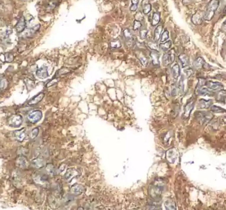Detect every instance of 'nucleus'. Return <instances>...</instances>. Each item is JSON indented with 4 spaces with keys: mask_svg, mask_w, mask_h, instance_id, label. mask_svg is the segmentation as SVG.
<instances>
[{
    "mask_svg": "<svg viewBox=\"0 0 226 210\" xmlns=\"http://www.w3.org/2000/svg\"><path fill=\"white\" fill-rule=\"evenodd\" d=\"M219 0H211V1L208 3L207 9H206V12L204 15V19L205 20L210 21L211 19L213 18L216 11L217 10V7H219Z\"/></svg>",
    "mask_w": 226,
    "mask_h": 210,
    "instance_id": "obj_1",
    "label": "nucleus"
},
{
    "mask_svg": "<svg viewBox=\"0 0 226 210\" xmlns=\"http://www.w3.org/2000/svg\"><path fill=\"white\" fill-rule=\"evenodd\" d=\"M194 116L199 124L202 125L208 124L213 117V115L208 111H197Z\"/></svg>",
    "mask_w": 226,
    "mask_h": 210,
    "instance_id": "obj_2",
    "label": "nucleus"
},
{
    "mask_svg": "<svg viewBox=\"0 0 226 210\" xmlns=\"http://www.w3.org/2000/svg\"><path fill=\"white\" fill-rule=\"evenodd\" d=\"M22 121H23V118L22 116L19 114H14L8 119V123L11 127H19L21 125Z\"/></svg>",
    "mask_w": 226,
    "mask_h": 210,
    "instance_id": "obj_3",
    "label": "nucleus"
},
{
    "mask_svg": "<svg viewBox=\"0 0 226 210\" xmlns=\"http://www.w3.org/2000/svg\"><path fill=\"white\" fill-rule=\"evenodd\" d=\"M175 58V52L173 49L170 50L167 52L163 55L162 58V62L164 66H169L174 62Z\"/></svg>",
    "mask_w": 226,
    "mask_h": 210,
    "instance_id": "obj_4",
    "label": "nucleus"
},
{
    "mask_svg": "<svg viewBox=\"0 0 226 210\" xmlns=\"http://www.w3.org/2000/svg\"><path fill=\"white\" fill-rule=\"evenodd\" d=\"M42 111L40 110H35L30 112L28 114L27 118L29 122L31 124H36L38 122L42 119Z\"/></svg>",
    "mask_w": 226,
    "mask_h": 210,
    "instance_id": "obj_5",
    "label": "nucleus"
},
{
    "mask_svg": "<svg viewBox=\"0 0 226 210\" xmlns=\"http://www.w3.org/2000/svg\"><path fill=\"white\" fill-rule=\"evenodd\" d=\"M123 35L127 45L129 47L133 45L134 43V37L131 31L128 29H125L123 31Z\"/></svg>",
    "mask_w": 226,
    "mask_h": 210,
    "instance_id": "obj_6",
    "label": "nucleus"
},
{
    "mask_svg": "<svg viewBox=\"0 0 226 210\" xmlns=\"http://www.w3.org/2000/svg\"><path fill=\"white\" fill-rule=\"evenodd\" d=\"M15 164L19 169H25L29 166V161L25 156H20L15 161Z\"/></svg>",
    "mask_w": 226,
    "mask_h": 210,
    "instance_id": "obj_7",
    "label": "nucleus"
},
{
    "mask_svg": "<svg viewBox=\"0 0 226 210\" xmlns=\"http://www.w3.org/2000/svg\"><path fill=\"white\" fill-rule=\"evenodd\" d=\"M206 85L207 86V88L210 89V90L214 91H219L222 90L224 88L222 84L217 82H212V81H208L206 83Z\"/></svg>",
    "mask_w": 226,
    "mask_h": 210,
    "instance_id": "obj_8",
    "label": "nucleus"
},
{
    "mask_svg": "<svg viewBox=\"0 0 226 210\" xmlns=\"http://www.w3.org/2000/svg\"><path fill=\"white\" fill-rule=\"evenodd\" d=\"M194 100H191L190 102L186 103V105L185 107L184 110V113H183V118L186 119L190 116L192 111L194 109Z\"/></svg>",
    "mask_w": 226,
    "mask_h": 210,
    "instance_id": "obj_9",
    "label": "nucleus"
},
{
    "mask_svg": "<svg viewBox=\"0 0 226 210\" xmlns=\"http://www.w3.org/2000/svg\"><path fill=\"white\" fill-rule=\"evenodd\" d=\"M26 133L27 129L26 128H22L21 129L16 130L14 131V136H15L17 141L19 142H22L24 141V139L26 137Z\"/></svg>",
    "mask_w": 226,
    "mask_h": 210,
    "instance_id": "obj_10",
    "label": "nucleus"
},
{
    "mask_svg": "<svg viewBox=\"0 0 226 210\" xmlns=\"http://www.w3.org/2000/svg\"><path fill=\"white\" fill-rule=\"evenodd\" d=\"M36 75L38 78L41 79H45L49 77V72H48V67L46 66H42L38 68L36 72Z\"/></svg>",
    "mask_w": 226,
    "mask_h": 210,
    "instance_id": "obj_11",
    "label": "nucleus"
},
{
    "mask_svg": "<svg viewBox=\"0 0 226 210\" xmlns=\"http://www.w3.org/2000/svg\"><path fill=\"white\" fill-rule=\"evenodd\" d=\"M26 26H27L26 19H25L24 17L22 16L20 19H19L17 23L16 24L15 29L18 33H22L25 31V28H26Z\"/></svg>",
    "mask_w": 226,
    "mask_h": 210,
    "instance_id": "obj_12",
    "label": "nucleus"
},
{
    "mask_svg": "<svg viewBox=\"0 0 226 210\" xmlns=\"http://www.w3.org/2000/svg\"><path fill=\"white\" fill-rule=\"evenodd\" d=\"M44 94L43 92H41L39 93L38 95H36V96L33 97V99H31L29 102H28V105H35L38 104L39 102H41L42 100V99L44 98Z\"/></svg>",
    "mask_w": 226,
    "mask_h": 210,
    "instance_id": "obj_13",
    "label": "nucleus"
},
{
    "mask_svg": "<svg viewBox=\"0 0 226 210\" xmlns=\"http://www.w3.org/2000/svg\"><path fill=\"white\" fill-rule=\"evenodd\" d=\"M212 103V101L210 100H204L201 99L199 100L198 103L197 108L198 109H208L211 106Z\"/></svg>",
    "mask_w": 226,
    "mask_h": 210,
    "instance_id": "obj_14",
    "label": "nucleus"
},
{
    "mask_svg": "<svg viewBox=\"0 0 226 210\" xmlns=\"http://www.w3.org/2000/svg\"><path fill=\"white\" fill-rule=\"evenodd\" d=\"M70 191H71V193L73 195H81L82 193H83V192L85 191V188L83 186L81 185H78H78H75L72 186L71 187Z\"/></svg>",
    "mask_w": 226,
    "mask_h": 210,
    "instance_id": "obj_15",
    "label": "nucleus"
},
{
    "mask_svg": "<svg viewBox=\"0 0 226 210\" xmlns=\"http://www.w3.org/2000/svg\"><path fill=\"white\" fill-rule=\"evenodd\" d=\"M196 93L200 95V96H212L213 94L212 92L210 91V89L206 88V87H199L198 89H197Z\"/></svg>",
    "mask_w": 226,
    "mask_h": 210,
    "instance_id": "obj_16",
    "label": "nucleus"
},
{
    "mask_svg": "<svg viewBox=\"0 0 226 210\" xmlns=\"http://www.w3.org/2000/svg\"><path fill=\"white\" fill-rule=\"evenodd\" d=\"M162 186H154L151 187V189L150 190V195L152 196V198H157V196L161 195L162 192Z\"/></svg>",
    "mask_w": 226,
    "mask_h": 210,
    "instance_id": "obj_17",
    "label": "nucleus"
},
{
    "mask_svg": "<svg viewBox=\"0 0 226 210\" xmlns=\"http://www.w3.org/2000/svg\"><path fill=\"white\" fill-rule=\"evenodd\" d=\"M150 57L151 59V62L153 63L154 65L155 66H159V55L158 54L157 51H154V50H152V51L150 52Z\"/></svg>",
    "mask_w": 226,
    "mask_h": 210,
    "instance_id": "obj_18",
    "label": "nucleus"
},
{
    "mask_svg": "<svg viewBox=\"0 0 226 210\" xmlns=\"http://www.w3.org/2000/svg\"><path fill=\"white\" fill-rule=\"evenodd\" d=\"M204 15H202V14L200 12H197L196 14L192 17V21L194 24L199 25L202 23V19H204Z\"/></svg>",
    "mask_w": 226,
    "mask_h": 210,
    "instance_id": "obj_19",
    "label": "nucleus"
},
{
    "mask_svg": "<svg viewBox=\"0 0 226 210\" xmlns=\"http://www.w3.org/2000/svg\"><path fill=\"white\" fill-rule=\"evenodd\" d=\"M39 29H40V25H36V26L33 27L32 28H30V29L27 30L26 32L25 33L24 35L25 36V37H30L32 35H35V33L39 30Z\"/></svg>",
    "mask_w": 226,
    "mask_h": 210,
    "instance_id": "obj_20",
    "label": "nucleus"
},
{
    "mask_svg": "<svg viewBox=\"0 0 226 210\" xmlns=\"http://www.w3.org/2000/svg\"><path fill=\"white\" fill-rule=\"evenodd\" d=\"M32 164L37 169H41L44 166V161L41 158H37L34 159L32 161Z\"/></svg>",
    "mask_w": 226,
    "mask_h": 210,
    "instance_id": "obj_21",
    "label": "nucleus"
},
{
    "mask_svg": "<svg viewBox=\"0 0 226 210\" xmlns=\"http://www.w3.org/2000/svg\"><path fill=\"white\" fill-rule=\"evenodd\" d=\"M171 73L175 79H177L180 76V67L178 64H175L171 68Z\"/></svg>",
    "mask_w": 226,
    "mask_h": 210,
    "instance_id": "obj_22",
    "label": "nucleus"
},
{
    "mask_svg": "<svg viewBox=\"0 0 226 210\" xmlns=\"http://www.w3.org/2000/svg\"><path fill=\"white\" fill-rule=\"evenodd\" d=\"M179 59L180 62V64L183 67H186L188 66L189 64V58L186 54H180L179 57Z\"/></svg>",
    "mask_w": 226,
    "mask_h": 210,
    "instance_id": "obj_23",
    "label": "nucleus"
},
{
    "mask_svg": "<svg viewBox=\"0 0 226 210\" xmlns=\"http://www.w3.org/2000/svg\"><path fill=\"white\" fill-rule=\"evenodd\" d=\"M205 64V62L204 59L201 57L197 58L194 62V67L196 69H200L202 68Z\"/></svg>",
    "mask_w": 226,
    "mask_h": 210,
    "instance_id": "obj_24",
    "label": "nucleus"
},
{
    "mask_svg": "<svg viewBox=\"0 0 226 210\" xmlns=\"http://www.w3.org/2000/svg\"><path fill=\"white\" fill-rule=\"evenodd\" d=\"M162 29L163 27L162 25H159L156 27V29L154 31V41L155 42L159 41L161 37V34H162Z\"/></svg>",
    "mask_w": 226,
    "mask_h": 210,
    "instance_id": "obj_25",
    "label": "nucleus"
},
{
    "mask_svg": "<svg viewBox=\"0 0 226 210\" xmlns=\"http://www.w3.org/2000/svg\"><path fill=\"white\" fill-rule=\"evenodd\" d=\"M78 172L76 170H73V169H69L66 172V174H65V178L67 180H70V179H72L73 178H74L75 176L77 175Z\"/></svg>",
    "mask_w": 226,
    "mask_h": 210,
    "instance_id": "obj_26",
    "label": "nucleus"
},
{
    "mask_svg": "<svg viewBox=\"0 0 226 210\" xmlns=\"http://www.w3.org/2000/svg\"><path fill=\"white\" fill-rule=\"evenodd\" d=\"M171 44H172V43L171 41H165L164 42V43H162L160 44L159 48L160 49H162L163 51H165V52L168 51L171 47Z\"/></svg>",
    "mask_w": 226,
    "mask_h": 210,
    "instance_id": "obj_27",
    "label": "nucleus"
},
{
    "mask_svg": "<svg viewBox=\"0 0 226 210\" xmlns=\"http://www.w3.org/2000/svg\"><path fill=\"white\" fill-rule=\"evenodd\" d=\"M25 84L26 85L27 89L28 91H30L35 87V82L33 80L30 79L29 78H26L25 79Z\"/></svg>",
    "mask_w": 226,
    "mask_h": 210,
    "instance_id": "obj_28",
    "label": "nucleus"
},
{
    "mask_svg": "<svg viewBox=\"0 0 226 210\" xmlns=\"http://www.w3.org/2000/svg\"><path fill=\"white\" fill-rule=\"evenodd\" d=\"M167 159L169 161H170L171 162V160H173V162L175 161V158L177 157V155L176 153H175V150L173 149H171L167 151Z\"/></svg>",
    "mask_w": 226,
    "mask_h": 210,
    "instance_id": "obj_29",
    "label": "nucleus"
},
{
    "mask_svg": "<svg viewBox=\"0 0 226 210\" xmlns=\"http://www.w3.org/2000/svg\"><path fill=\"white\" fill-rule=\"evenodd\" d=\"M217 100L220 102L226 103V92L220 91L217 95Z\"/></svg>",
    "mask_w": 226,
    "mask_h": 210,
    "instance_id": "obj_30",
    "label": "nucleus"
},
{
    "mask_svg": "<svg viewBox=\"0 0 226 210\" xmlns=\"http://www.w3.org/2000/svg\"><path fill=\"white\" fill-rule=\"evenodd\" d=\"M160 21V14L159 13H154L153 17H152L151 20V25L152 26H155Z\"/></svg>",
    "mask_w": 226,
    "mask_h": 210,
    "instance_id": "obj_31",
    "label": "nucleus"
},
{
    "mask_svg": "<svg viewBox=\"0 0 226 210\" xmlns=\"http://www.w3.org/2000/svg\"><path fill=\"white\" fill-rule=\"evenodd\" d=\"M210 109H211L212 111L214 112V113H225V112H226V110H224V108H222L219 107V106H216V105H212Z\"/></svg>",
    "mask_w": 226,
    "mask_h": 210,
    "instance_id": "obj_32",
    "label": "nucleus"
},
{
    "mask_svg": "<svg viewBox=\"0 0 226 210\" xmlns=\"http://www.w3.org/2000/svg\"><path fill=\"white\" fill-rule=\"evenodd\" d=\"M165 206L167 209H176V206H175V202L171 200H167L165 201Z\"/></svg>",
    "mask_w": 226,
    "mask_h": 210,
    "instance_id": "obj_33",
    "label": "nucleus"
},
{
    "mask_svg": "<svg viewBox=\"0 0 226 210\" xmlns=\"http://www.w3.org/2000/svg\"><path fill=\"white\" fill-rule=\"evenodd\" d=\"M151 10V5L149 3H146L143 5V13L144 15H148Z\"/></svg>",
    "mask_w": 226,
    "mask_h": 210,
    "instance_id": "obj_34",
    "label": "nucleus"
},
{
    "mask_svg": "<svg viewBox=\"0 0 226 210\" xmlns=\"http://www.w3.org/2000/svg\"><path fill=\"white\" fill-rule=\"evenodd\" d=\"M7 80L5 79V78H1V79H0V92L4 90V89L7 88Z\"/></svg>",
    "mask_w": 226,
    "mask_h": 210,
    "instance_id": "obj_35",
    "label": "nucleus"
},
{
    "mask_svg": "<svg viewBox=\"0 0 226 210\" xmlns=\"http://www.w3.org/2000/svg\"><path fill=\"white\" fill-rule=\"evenodd\" d=\"M5 56V62H11L14 60V56L11 52H6L4 54Z\"/></svg>",
    "mask_w": 226,
    "mask_h": 210,
    "instance_id": "obj_36",
    "label": "nucleus"
},
{
    "mask_svg": "<svg viewBox=\"0 0 226 210\" xmlns=\"http://www.w3.org/2000/svg\"><path fill=\"white\" fill-rule=\"evenodd\" d=\"M148 46L149 49L151 50H154V51H158V45L155 41H150L148 42Z\"/></svg>",
    "mask_w": 226,
    "mask_h": 210,
    "instance_id": "obj_37",
    "label": "nucleus"
},
{
    "mask_svg": "<svg viewBox=\"0 0 226 210\" xmlns=\"http://www.w3.org/2000/svg\"><path fill=\"white\" fill-rule=\"evenodd\" d=\"M110 45H111L112 48L118 49V48H120V47H121V43H120V41L118 40V39H117V40L111 41V43H110Z\"/></svg>",
    "mask_w": 226,
    "mask_h": 210,
    "instance_id": "obj_38",
    "label": "nucleus"
},
{
    "mask_svg": "<svg viewBox=\"0 0 226 210\" xmlns=\"http://www.w3.org/2000/svg\"><path fill=\"white\" fill-rule=\"evenodd\" d=\"M38 133H39V129L38 128H35L33 129L31 131V132L30 133V139H35L36 137L38 136Z\"/></svg>",
    "mask_w": 226,
    "mask_h": 210,
    "instance_id": "obj_39",
    "label": "nucleus"
},
{
    "mask_svg": "<svg viewBox=\"0 0 226 210\" xmlns=\"http://www.w3.org/2000/svg\"><path fill=\"white\" fill-rule=\"evenodd\" d=\"M169 37V35L168 31L165 30V31L162 34V36H161V42H162V43H164V42L168 40Z\"/></svg>",
    "mask_w": 226,
    "mask_h": 210,
    "instance_id": "obj_40",
    "label": "nucleus"
},
{
    "mask_svg": "<svg viewBox=\"0 0 226 210\" xmlns=\"http://www.w3.org/2000/svg\"><path fill=\"white\" fill-rule=\"evenodd\" d=\"M142 24L140 22V21L135 20L134 21V23H133V30L134 31L139 30L140 28L142 27Z\"/></svg>",
    "mask_w": 226,
    "mask_h": 210,
    "instance_id": "obj_41",
    "label": "nucleus"
},
{
    "mask_svg": "<svg viewBox=\"0 0 226 210\" xmlns=\"http://www.w3.org/2000/svg\"><path fill=\"white\" fill-rule=\"evenodd\" d=\"M147 33H148V31L146 29H142L140 31V37L142 39H145L146 38Z\"/></svg>",
    "mask_w": 226,
    "mask_h": 210,
    "instance_id": "obj_42",
    "label": "nucleus"
},
{
    "mask_svg": "<svg viewBox=\"0 0 226 210\" xmlns=\"http://www.w3.org/2000/svg\"><path fill=\"white\" fill-rule=\"evenodd\" d=\"M58 78H54V79H52V80H50V82L47 84L46 86L47 87V88H49V87L52 86H53L54 84H55L56 83H57V82H58Z\"/></svg>",
    "mask_w": 226,
    "mask_h": 210,
    "instance_id": "obj_43",
    "label": "nucleus"
},
{
    "mask_svg": "<svg viewBox=\"0 0 226 210\" xmlns=\"http://www.w3.org/2000/svg\"><path fill=\"white\" fill-rule=\"evenodd\" d=\"M54 168L52 166V164H48L46 166V170L50 174H54Z\"/></svg>",
    "mask_w": 226,
    "mask_h": 210,
    "instance_id": "obj_44",
    "label": "nucleus"
},
{
    "mask_svg": "<svg viewBox=\"0 0 226 210\" xmlns=\"http://www.w3.org/2000/svg\"><path fill=\"white\" fill-rule=\"evenodd\" d=\"M140 60L143 66H147L148 64V60L146 57H141L140 58Z\"/></svg>",
    "mask_w": 226,
    "mask_h": 210,
    "instance_id": "obj_45",
    "label": "nucleus"
},
{
    "mask_svg": "<svg viewBox=\"0 0 226 210\" xmlns=\"http://www.w3.org/2000/svg\"><path fill=\"white\" fill-rule=\"evenodd\" d=\"M179 91L183 93L184 92V84H183V82L182 80H180L179 84Z\"/></svg>",
    "mask_w": 226,
    "mask_h": 210,
    "instance_id": "obj_46",
    "label": "nucleus"
},
{
    "mask_svg": "<svg viewBox=\"0 0 226 210\" xmlns=\"http://www.w3.org/2000/svg\"><path fill=\"white\" fill-rule=\"evenodd\" d=\"M185 72L188 76H191L192 74H193V70H192L191 68H188L185 70Z\"/></svg>",
    "mask_w": 226,
    "mask_h": 210,
    "instance_id": "obj_47",
    "label": "nucleus"
},
{
    "mask_svg": "<svg viewBox=\"0 0 226 210\" xmlns=\"http://www.w3.org/2000/svg\"><path fill=\"white\" fill-rule=\"evenodd\" d=\"M222 30L224 32L226 33V20L222 25Z\"/></svg>",
    "mask_w": 226,
    "mask_h": 210,
    "instance_id": "obj_48",
    "label": "nucleus"
},
{
    "mask_svg": "<svg viewBox=\"0 0 226 210\" xmlns=\"http://www.w3.org/2000/svg\"><path fill=\"white\" fill-rule=\"evenodd\" d=\"M137 8H138V5H132L130 7V10L132 11V12H135V11H136Z\"/></svg>",
    "mask_w": 226,
    "mask_h": 210,
    "instance_id": "obj_49",
    "label": "nucleus"
},
{
    "mask_svg": "<svg viewBox=\"0 0 226 210\" xmlns=\"http://www.w3.org/2000/svg\"><path fill=\"white\" fill-rule=\"evenodd\" d=\"M138 2H139V0H132V5H138Z\"/></svg>",
    "mask_w": 226,
    "mask_h": 210,
    "instance_id": "obj_50",
    "label": "nucleus"
},
{
    "mask_svg": "<svg viewBox=\"0 0 226 210\" xmlns=\"http://www.w3.org/2000/svg\"><path fill=\"white\" fill-rule=\"evenodd\" d=\"M225 13L226 14V9H225Z\"/></svg>",
    "mask_w": 226,
    "mask_h": 210,
    "instance_id": "obj_51",
    "label": "nucleus"
},
{
    "mask_svg": "<svg viewBox=\"0 0 226 210\" xmlns=\"http://www.w3.org/2000/svg\"><path fill=\"white\" fill-rule=\"evenodd\" d=\"M224 1H226V0H224Z\"/></svg>",
    "mask_w": 226,
    "mask_h": 210,
    "instance_id": "obj_52",
    "label": "nucleus"
}]
</instances>
